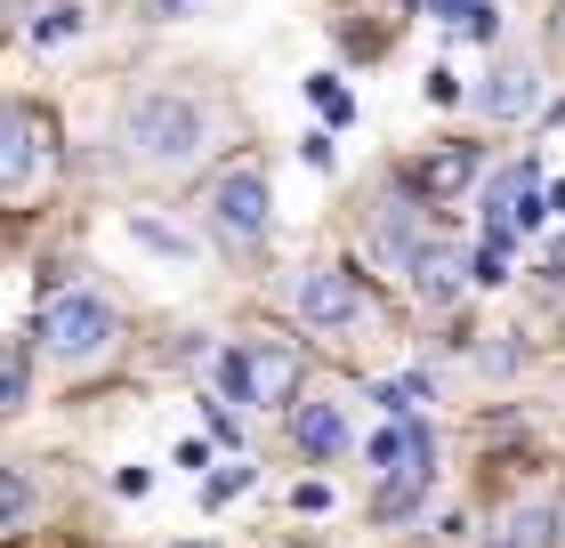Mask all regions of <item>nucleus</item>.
Instances as JSON below:
<instances>
[{
	"label": "nucleus",
	"mask_w": 565,
	"mask_h": 548,
	"mask_svg": "<svg viewBox=\"0 0 565 548\" xmlns=\"http://www.w3.org/2000/svg\"><path fill=\"white\" fill-rule=\"evenodd\" d=\"M202 138H211V106L186 97V89H138L130 106H121V146H130L138 162H153V170L194 162Z\"/></svg>",
	"instance_id": "nucleus-1"
},
{
	"label": "nucleus",
	"mask_w": 565,
	"mask_h": 548,
	"mask_svg": "<svg viewBox=\"0 0 565 548\" xmlns=\"http://www.w3.org/2000/svg\"><path fill=\"white\" fill-rule=\"evenodd\" d=\"M372 468H380V492H372V508H380V516H404V508H413L420 492H428V476H436V436H428L420 411H404V420L380 428Z\"/></svg>",
	"instance_id": "nucleus-2"
},
{
	"label": "nucleus",
	"mask_w": 565,
	"mask_h": 548,
	"mask_svg": "<svg viewBox=\"0 0 565 548\" xmlns=\"http://www.w3.org/2000/svg\"><path fill=\"white\" fill-rule=\"evenodd\" d=\"M41 347L57 355V363H97L114 347V307L97 299V291H57L41 307Z\"/></svg>",
	"instance_id": "nucleus-3"
},
{
	"label": "nucleus",
	"mask_w": 565,
	"mask_h": 548,
	"mask_svg": "<svg viewBox=\"0 0 565 548\" xmlns=\"http://www.w3.org/2000/svg\"><path fill=\"white\" fill-rule=\"evenodd\" d=\"M211 226L226 234L235 250H250V243H267V226H275V194H267V170H250V162H235V170H218L211 178Z\"/></svg>",
	"instance_id": "nucleus-4"
},
{
	"label": "nucleus",
	"mask_w": 565,
	"mask_h": 548,
	"mask_svg": "<svg viewBox=\"0 0 565 548\" xmlns=\"http://www.w3.org/2000/svg\"><path fill=\"white\" fill-rule=\"evenodd\" d=\"M291 307H299V323L323 331V339H348V331L372 323V299H364V282H355L348 267H307L299 291H291Z\"/></svg>",
	"instance_id": "nucleus-5"
},
{
	"label": "nucleus",
	"mask_w": 565,
	"mask_h": 548,
	"mask_svg": "<svg viewBox=\"0 0 565 548\" xmlns=\"http://www.w3.org/2000/svg\"><path fill=\"white\" fill-rule=\"evenodd\" d=\"M218 379H226V396H243V404L267 411V404H291L299 396V355L275 347V339H243V347H226Z\"/></svg>",
	"instance_id": "nucleus-6"
},
{
	"label": "nucleus",
	"mask_w": 565,
	"mask_h": 548,
	"mask_svg": "<svg viewBox=\"0 0 565 548\" xmlns=\"http://www.w3.org/2000/svg\"><path fill=\"white\" fill-rule=\"evenodd\" d=\"M477 211H484V243H518L525 226H542V178H533V162H509L484 178V194H477Z\"/></svg>",
	"instance_id": "nucleus-7"
},
{
	"label": "nucleus",
	"mask_w": 565,
	"mask_h": 548,
	"mask_svg": "<svg viewBox=\"0 0 565 548\" xmlns=\"http://www.w3.org/2000/svg\"><path fill=\"white\" fill-rule=\"evenodd\" d=\"M542 65H533V57H509V65H493V73H484V82H477V114L484 121H533V114H542Z\"/></svg>",
	"instance_id": "nucleus-8"
},
{
	"label": "nucleus",
	"mask_w": 565,
	"mask_h": 548,
	"mask_svg": "<svg viewBox=\"0 0 565 548\" xmlns=\"http://www.w3.org/2000/svg\"><path fill=\"white\" fill-rule=\"evenodd\" d=\"M41 170H49V121L33 106H9V129H0V186L33 194Z\"/></svg>",
	"instance_id": "nucleus-9"
},
{
	"label": "nucleus",
	"mask_w": 565,
	"mask_h": 548,
	"mask_svg": "<svg viewBox=\"0 0 565 548\" xmlns=\"http://www.w3.org/2000/svg\"><path fill=\"white\" fill-rule=\"evenodd\" d=\"M460 282H477V258H460V243H428L413 258V299L420 307H452Z\"/></svg>",
	"instance_id": "nucleus-10"
},
{
	"label": "nucleus",
	"mask_w": 565,
	"mask_h": 548,
	"mask_svg": "<svg viewBox=\"0 0 565 548\" xmlns=\"http://www.w3.org/2000/svg\"><path fill=\"white\" fill-rule=\"evenodd\" d=\"M372 250L388 258L396 275H413V258L428 250V243H420V202H413V194H388V202H380V218H372Z\"/></svg>",
	"instance_id": "nucleus-11"
},
{
	"label": "nucleus",
	"mask_w": 565,
	"mask_h": 548,
	"mask_svg": "<svg viewBox=\"0 0 565 548\" xmlns=\"http://www.w3.org/2000/svg\"><path fill=\"white\" fill-rule=\"evenodd\" d=\"M291 436H299V452L307 460H340L348 452V404H291Z\"/></svg>",
	"instance_id": "nucleus-12"
},
{
	"label": "nucleus",
	"mask_w": 565,
	"mask_h": 548,
	"mask_svg": "<svg viewBox=\"0 0 565 548\" xmlns=\"http://www.w3.org/2000/svg\"><path fill=\"white\" fill-rule=\"evenodd\" d=\"M493 548H565V508L557 501H518L501 516V540Z\"/></svg>",
	"instance_id": "nucleus-13"
},
{
	"label": "nucleus",
	"mask_w": 565,
	"mask_h": 548,
	"mask_svg": "<svg viewBox=\"0 0 565 548\" xmlns=\"http://www.w3.org/2000/svg\"><path fill=\"white\" fill-rule=\"evenodd\" d=\"M469 178H477V153H469V146H445V153H428V162L413 170V186H420V194H460Z\"/></svg>",
	"instance_id": "nucleus-14"
},
{
	"label": "nucleus",
	"mask_w": 565,
	"mask_h": 548,
	"mask_svg": "<svg viewBox=\"0 0 565 548\" xmlns=\"http://www.w3.org/2000/svg\"><path fill=\"white\" fill-rule=\"evenodd\" d=\"M82 24H89V9H82V0H49V9H41L33 24H24V41H33V49H57V41H73V33H82Z\"/></svg>",
	"instance_id": "nucleus-15"
},
{
	"label": "nucleus",
	"mask_w": 565,
	"mask_h": 548,
	"mask_svg": "<svg viewBox=\"0 0 565 548\" xmlns=\"http://www.w3.org/2000/svg\"><path fill=\"white\" fill-rule=\"evenodd\" d=\"M130 243L153 250V258H194V243H186L170 218H153V211H130Z\"/></svg>",
	"instance_id": "nucleus-16"
},
{
	"label": "nucleus",
	"mask_w": 565,
	"mask_h": 548,
	"mask_svg": "<svg viewBox=\"0 0 565 548\" xmlns=\"http://www.w3.org/2000/svg\"><path fill=\"white\" fill-rule=\"evenodd\" d=\"M33 476L24 468H9V484H0V533H33Z\"/></svg>",
	"instance_id": "nucleus-17"
},
{
	"label": "nucleus",
	"mask_w": 565,
	"mask_h": 548,
	"mask_svg": "<svg viewBox=\"0 0 565 548\" xmlns=\"http://www.w3.org/2000/svg\"><path fill=\"white\" fill-rule=\"evenodd\" d=\"M307 106H316L331 129H340V121H355V97H348L340 82H331V73H307Z\"/></svg>",
	"instance_id": "nucleus-18"
},
{
	"label": "nucleus",
	"mask_w": 565,
	"mask_h": 548,
	"mask_svg": "<svg viewBox=\"0 0 565 548\" xmlns=\"http://www.w3.org/2000/svg\"><path fill=\"white\" fill-rule=\"evenodd\" d=\"M24 396H33V347H9V363H0V404L24 411Z\"/></svg>",
	"instance_id": "nucleus-19"
},
{
	"label": "nucleus",
	"mask_w": 565,
	"mask_h": 548,
	"mask_svg": "<svg viewBox=\"0 0 565 548\" xmlns=\"http://www.w3.org/2000/svg\"><path fill=\"white\" fill-rule=\"evenodd\" d=\"M380 404H388V420H404V411H420V404H428V379H420V372H404V379L380 387Z\"/></svg>",
	"instance_id": "nucleus-20"
},
{
	"label": "nucleus",
	"mask_w": 565,
	"mask_h": 548,
	"mask_svg": "<svg viewBox=\"0 0 565 548\" xmlns=\"http://www.w3.org/2000/svg\"><path fill=\"white\" fill-rule=\"evenodd\" d=\"M452 24H460L469 41H493V33H501V9H493V0H469V9H460Z\"/></svg>",
	"instance_id": "nucleus-21"
},
{
	"label": "nucleus",
	"mask_w": 565,
	"mask_h": 548,
	"mask_svg": "<svg viewBox=\"0 0 565 548\" xmlns=\"http://www.w3.org/2000/svg\"><path fill=\"white\" fill-rule=\"evenodd\" d=\"M250 484V468H218V476L211 484H202V501H235V492Z\"/></svg>",
	"instance_id": "nucleus-22"
},
{
	"label": "nucleus",
	"mask_w": 565,
	"mask_h": 548,
	"mask_svg": "<svg viewBox=\"0 0 565 548\" xmlns=\"http://www.w3.org/2000/svg\"><path fill=\"white\" fill-rule=\"evenodd\" d=\"M550 282H565V234L550 243Z\"/></svg>",
	"instance_id": "nucleus-23"
},
{
	"label": "nucleus",
	"mask_w": 565,
	"mask_h": 548,
	"mask_svg": "<svg viewBox=\"0 0 565 548\" xmlns=\"http://www.w3.org/2000/svg\"><path fill=\"white\" fill-rule=\"evenodd\" d=\"M436 9H445V17H460V9H469V0H436Z\"/></svg>",
	"instance_id": "nucleus-24"
},
{
	"label": "nucleus",
	"mask_w": 565,
	"mask_h": 548,
	"mask_svg": "<svg viewBox=\"0 0 565 548\" xmlns=\"http://www.w3.org/2000/svg\"><path fill=\"white\" fill-rule=\"evenodd\" d=\"M178 548H211V540H178Z\"/></svg>",
	"instance_id": "nucleus-25"
}]
</instances>
